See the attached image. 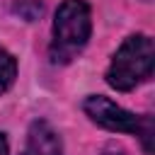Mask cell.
<instances>
[{"instance_id":"9","label":"cell","mask_w":155,"mask_h":155,"mask_svg":"<svg viewBox=\"0 0 155 155\" xmlns=\"http://www.w3.org/2000/svg\"><path fill=\"white\" fill-rule=\"evenodd\" d=\"M145 2H150V0H145Z\"/></svg>"},{"instance_id":"4","label":"cell","mask_w":155,"mask_h":155,"mask_svg":"<svg viewBox=\"0 0 155 155\" xmlns=\"http://www.w3.org/2000/svg\"><path fill=\"white\" fill-rule=\"evenodd\" d=\"M22 155H63L61 136L48 121H34L27 133V145Z\"/></svg>"},{"instance_id":"7","label":"cell","mask_w":155,"mask_h":155,"mask_svg":"<svg viewBox=\"0 0 155 155\" xmlns=\"http://www.w3.org/2000/svg\"><path fill=\"white\" fill-rule=\"evenodd\" d=\"M0 155H7V138H5V133H0Z\"/></svg>"},{"instance_id":"5","label":"cell","mask_w":155,"mask_h":155,"mask_svg":"<svg viewBox=\"0 0 155 155\" xmlns=\"http://www.w3.org/2000/svg\"><path fill=\"white\" fill-rule=\"evenodd\" d=\"M15 75H17V61L12 58V53L0 48V94L10 90V85L15 82Z\"/></svg>"},{"instance_id":"1","label":"cell","mask_w":155,"mask_h":155,"mask_svg":"<svg viewBox=\"0 0 155 155\" xmlns=\"http://www.w3.org/2000/svg\"><path fill=\"white\" fill-rule=\"evenodd\" d=\"M153 65H155L153 39L145 34L128 36L119 46V51H116V56L107 70V82L114 90L128 92L153 75Z\"/></svg>"},{"instance_id":"2","label":"cell","mask_w":155,"mask_h":155,"mask_svg":"<svg viewBox=\"0 0 155 155\" xmlns=\"http://www.w3.org/2000/svg\"><path fill=\"white\" fill-rule=\"evenodd\" d=\"M92 19H90V5L85 0H63L56 10L53 22V44H51V58L53 63H68L90 39Z\"/></svg>"},{"instance_id":"6","label":"cell","mask_w":155,"mask_h":155,"mask_svg":"<svg viewBox=\"0 0 155 155\" xmlns=\"http://www.w3.org/2000/svg\"><path fill=\"white\" fill-rule=\"evenodd\" d=\"M15 12L17 15H22L24 19H36V17H41V12H44V5L39 2V0H19L17 5H15Z\"/></svg>"},{"instance_id":"3","label":"cell","mask_w":155,"mask_h":155,"mask_svg":"<svg viewBox=\"0 0 155 155\" xmlns=\"http://www.w3.org/2000/svg\"><path fill=\"white\" fill-rule=\"evenodd\" d=\"M82 109L94 124H99L107 131L136 133L143 140V148L148 153H153V119L150 116H136L102 94H90L82 102Z\"/></svg>"},{"instance_id":"8","label":"cell","mask_w":155,"mask_h":155,"mask_svg":"<svg viewBox=\"0 0 155 155\" xmlns=\"http://www.w3.org/2000/svg\"><path fill=\"white\" fill-rule=\"evenodd\" d=\"M104 155H124V153H121V150H107Z\"/></svg>"}]
</instances>
